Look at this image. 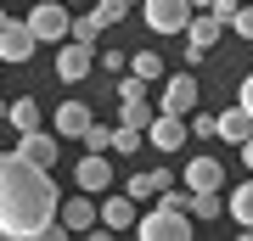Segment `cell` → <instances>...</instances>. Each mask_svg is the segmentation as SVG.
<instances>
[{
    "instance_id": "cell-24",
    "label": "cell",
    "mask_w": 253,
    "mask_h": 241,
    "mask_svg": "<svg viewBox=\"0 0 253 241\" xmlns=\"http://www.w3.org/2000/svg\"><path fill=\"white\" fill-rule=\"evenodd\" d=\"M101 34H107V23H101L96 11H84V17H73V39H84V45H96Z\"/></svg>"
},
{
    "instance_id": "cell-10",
    "label": "cell",
    "mask_w": 253,
    "mask_h": 241,
    "mask_svg": "<svg viewBox=\"0 0 253 241\" xmlns=\"http://www.w3.org/2000/svg\"><path fill=\"white\" fill-rule=\"evenodd\" d=\"M146 140H152L158 152H180V146L191 140V118H180V112H158L152 129H146Z\"/></svg>"
},
{
    "instance_id": "cell-32",
    "label": "cell",
    "mask_w": 253,
    "mask_h": 241,
    "mask_svg": "<svg viewBox=\"0 0 253 241\" xmlns=\"http://www.w3.org/2000/svg\"><path fill=\"white\" fill-rule=\"evenodd\" d=\"M236 6H242V0H214V11H219V17H236Z\"/></svg>"
},
{
    "instance_id": "cell-22",
    "label": "cell",
    "mask_w": 253,
    "mask_h": 241,
    "mask_svg": "<svg viewBox=\"0 0 253 241\" xmlns=\"http://www.w3.org/2000/svg\"><path fill=\"white\" fill-rule=\"evenodd\" d=\"M129 73H141L146 84H158V79H163V56H158V51H141V56H129Z\"/></svg>"
},
{
    "instance_id": "cell-7",
    "label": "cell",
    "mask_w": 253,
    "mask_h": 241,
    "mask_svg": "<svg viewBox=\"0 0 253 241\" xmlns=\"http://www.w3.org/2000/svg\"><path fill=\"white\" fill-rule=\"evenodd\" d=\"M90 68H96V45H84V39H62L56 45V79L62 84L90 79Z\"/></svg>"
},
{
    "instance_id": "cell-19",
    "label": "cell",
    "mask_w": 253,
    "mask_h": 241,
    "mask_svg": "<svg viewBox=\"0 0 253 241\" xmlns=\"http://www.w3.org/2000/svg\"><path fill=\"white\" fill-rule=\"evenodd\" d=\"M225 207H231V219L242 224V230H253V179H242V185L225 197Z\"/></svg>"
},
{
    "instance_id": "cell-27",
    "label": "cell",
    "mask_w": 253,
    "mask_h": 241,
    "mask_svg": "<svg viewBox=\"0 0 253 241\" xmlns=\"http://www.w3.org/2000/svg\"><path fill=\"white\" fill-rule=\"evenodd\" d=\"M191 135L197 140H214L219 135V112H191Z\"/></svg>"
},
{
    "instance_id": "cell-8",
    "label": "cell",
    "mask_w": 253,
    "mask_h": 241,
    "mask_svg": "<svg viewBox=\"0 0 253 241\" xmlns=\"http://www.w3.org/2000/svg\"><path fill=\"white\" fill-rule=\"evenodd\" d=\"M73 185H79V191H90V197L113 191V163H107V152H84L79 163H73Z\"/></svg>"
},
{
    "instance_id": "cell-12",
    "label": "cell",
    "mask_w": 253,
    "mask_h": 241,
    "mask_svg": "<svg viewBox=\"0 0 253 241\" xmlns=\"http://www.w3.org/2000/svg\"><path fill=\"white\" fill-rule=\"evenodd\" d=\"M51 124H56V135H62V140H84V135H90V124H96V112L84 107V101H62V107L51 112Z\"/></svg>"
},
{
    "instance_id": "cell-33",
    "label": "cell",
    "mask_w": 253,
    "mask_h": 241,
    "mask_svg": "<svg viewBox=\"0 0 253 241\" xmlns=\"http://www.w3.org/2000/svg\"><path fill=\"white\" fill-rule=\"evenodd\" d=\"M242 163H248V174H253V135L242 140Z\"/></svg>"
},
{
    "instance_id": "cell-17",
    "label": "cell",
    "mask_w": 253,
    "mask_h": 241,
    "mask_svg": "<svg viewBox=\"0 0 253 241\" xmlns=\"http://www.w3.org/2000/svg\"><path fill=\"white\" fill-rule=\"evenodd\" d=\"M248 135H253V112L242 107V101H236V107H225V112H219V140H231V146H242Z\"/></svg>"
},
{
    "instance_id": "cell-26",
    "label": "cell",
    "mask_w": 253,
    "mask_h": 241,
    "mask_svg": "<svg viewBox=\"0 0 253 241\" xmlns=\"http://www.w3.org/2000/svg\"><path fill=\"white\" fill-rule=\"evenodd\" d=\"M113 129H118V124H90V135H84V152H113Z\"/></svg>"
},
{
    "instance_id": "cell-13",
    "label": "cell",
    "mask_w": 253,
    "mask_h": 241,
    "mask_svg": "<svg viewBox=\"0 0 253 241\" xmlns=\"http://www.w3.org/2000/svg\"><path fill=\"white\" fill-rule=\"evenodd\" d=\"M96 224H101V202L90 191H73L68 207H62V230H96Z\"/></svg>"
},
{
    "instance_id": "cell-5",
    "label": "cell",
    "mask_w": 253,
    "mask_h": 241,
    "mask_svg": "<svg viewBox=\"0 0 253 241\" xmlns=\"http://www.w3.org/2000/svg\"><path fill=\"white\" fill-rule=\"evenodd\" d=\"M191 0H141V17H146V28L163 39V34H186V23H191Z\"/></svg>"
},
{
    "instance_id": "cell-36",
    "label": "cell",
    "mask_w": 253,
    "mask_h": 241,
    "mask_svg": "<svg viewBox=\"0 0 253 241\" xmlns=\"http://www.w3.org/2000/svg\"><path fill=\"white\" fill-rule=\"evenodd\" d=\"M129 6H141V0H129Z\"/></svg>"
},
{
    "instance_id": "cell-20",
    "label": "cell",
    "mask_w": 253,
    "mask_h": 241,
    "mask_svg": "<svg viewBox=\"0 0 253 241\" xmlns=\"http://www.w3.org/2000/svg\"><path fill=\"white\" fill-rule=\"evenodd\" d=\"M152 118H158V107L146 96H135V101H118V124H135V129H152Z\"/></svg>"
},
{
    "instance_id": "cell-18",
    "label": "cell",
    "mask_w": 253,
    "mask_h": 241,
    "mask_svg": "<svg viewBox=\"0 0 253 241\" xmlns=\"http://www.w3.org/2000/svg\"><path fill=\"white\" fill-rule=\"evenodd\" d=\"M6 124L17 129V135L40 129V124H45V118H40V101H34V96H17V101H11V118H6Z\"/></svg>"
},
{
    "instance_id": "cell-35",
    "label": "cell",
    "mask_w": 253,
    "mask_h": 241,
    "mask_svg": "<svg viewBox=\"0 0 253 241\" xmlns=\"http://www.w3.org/2000/svg\"><path fill=\"white\" fill-rule=\"evenodd\" d=\"M68 6H84V0H68Z\"/></svg>"
},
{
    "instance_id": "cell-23",
    "label": "cell",
    "mask_w": 253,
    "mask_h": 241,
    "mask_svg": "<svg viewBox=\"0 0 253 241\" xmlns=\"http://www.w3.org/2000/svg\"><path fill=\"white\" fill-rule=\"evenodd\" d=\"M141 135H146V129H135V124H118V129H113V152H118V157L141 152Z\"/></svg>"
},
{
    "instance_id": "cell-16",
    "label": "cell",
    "mask_w": 253,
    "mask_h": 241,
    "mask_svg": "<svg viewBox=\"0 0 253 241\" xmlns=\"http://www.w3.org/2000/svg\"><path fill=\"white\" fill-rule=\"evenodd\" d=\"M129 197L135 202H152V197H163V191H169V169H141V174H129Z\"/></svg>"
},
{
    "instance_id": "cell-14",
    "label": "cell",
    "mask_w": 253,
    "mask_h": 241,
    "mask_svg": "<svg viewBox=\"0 0 253 241\" xmlns=\"http://www.w3.org/2000/svg\"><path fill=\"white\" fill-rule=\"evenodd\" d=\"M135 197H129V191H107V197H101V230H135Z\"/></svg>"
},
{
    "instance_id": "cell-29",
    "label": "cell",
    "mask_w": 253,
    "mask_h": 241,
    "mask_svg": "<svg viewBox=\"0 0 253 241\" xmlns=\"http://www.w3.org/2000/svg\"><path fill=\"white\" fill-rule=\"evenodd\" d=\"M96 68H101V73H124L129 56H124V51H96Z\"/></svg>"
},
{
    "instance_id": "cell-1",
    "label": "cell",
    "mask_w": 253,
    "mask_h": 241,
    "mask_svg": "<svg viewBox=\"0 0 253 241\" xmlns=\"http://www.w3.org/2000/svg\"><path fill=\"white\" fill-rule=\"evenodd\" d=\"M56 213H62V197H56L51 169H40L28 157H6L0 163V230L11 241L51 236Z\"/></svg>"
},
{
    "instance_id": "cell-25",
    "label": "cell",
    "mask_w": 253,
    "mask_h": 241,
    "mask_svg": "<svg viewBox=\"0 0 253 241\" xmlns=\"http://www.w3.org/2000/svg\"><path fill=\"white\" fill-rule=\"evenodd\" d=\"M90 11H96V17H101V23L113 28V23H124V17H129V0H96Z\"/></svg>"
},
{
    "instance_id": "cell-3",
    "label": "cell",
    "mask_w": 253,
    "mask_h": 241,
    "mask_svg": "<svg viewBox=\"0 0 253 241\" xmlns=\"http://www.w3.org/2000/svg\"><path fill=\"white\" fill-rule=\"evenodd\" d=\"M34 45H40V34L28 28V17H6V11H0V62L23 68L28 56H34Z\"/></svg>"
},
{
    "instance_id": "cell-15",
    "label": "cell",
    "mask_w": 253,
    "mask_h": 241,
    "mask_svg": "<svg viewBox=\"0 0 253 241\" xmlns=\"http://www.w3.org/2000/svg\"><path fill=\"white\" fill-rule=\"evenodd\" d=\"M186 185L191 191H219V185H225V163H214V157H191L186 163Z\"/></svg>"
},
{
    "instance_id": "cell-31",
    "label": "cell",
    "mask_w": 253,
    "mask_h": 241,
    "mask_svg": "<svg viewBox=\"0 0 253 241\" xmlns=\"http://www.w3.org/2000/svg\"><path fill=\"white\" fill-rule=\"evenodd\" d=\"M236 101H242V107L253 112V73H248V79H242V84H236Z\"/></svg>"
},
{
    "instance_id": "cell-6",
    "label": "cell",
    "mask_w": 253,
    "mask_h": 241,
    "mask_svg": "<svg viewBox=\"0 0 253 241\" xmlns=\"http://www.w3.org/2000/svg\"><path fill=\"white\" fill-rule=\"evenodd\" d=\"M28 28L40 34V45H62V39H73L68 0H45V6H34V11H28Z\"/></svg>"
},
{
    "instance_id": "cell-9",
    "label": "cell",
    "mask_w": 253,
    "mask_h": 241,
    "mask_svg": "<svg viewBox=\"0 0 253 241\" xmlns=\"http://www.w3.org/2000/svg\"><path fill=\"white\" fill-rule=\"evenodd\" d=\"M197 101H203L197 79H191V73H174V79L163 84V101H158V112H180V118H191V112H197Z\"/></svg>"
},
{
    "instance_id": "cell-2",
    "label": "cell",
    "mask_w": 253,
    "mask_h": 241,
    "mask_svg": "<svg viewBox=\"0 0 253 241\" xmlns=\"http://www.w3.org/2000/svg\"><path fill=\"white\" fill-rule=\"evenodd\" d=\"M135 230L146 241H191V213L174 207V202H158V207H146V213L135 219Z\"/></svg>"
},
{
    "instance_id": "cell-21",
    "label": "cell",
    "mask_w": 253,
    "mask_h": 241,
    "mask_svg": "<svg viewBox=\"0 0 253 241\" xmlns=\"http://www.w3.org/2000/svg\"><path fill=\"white\" fill-rule=\"evenodd\" d=\"M219 213H231L225 207V197H219V191H197V197H191V219H219Z\"/></svg>"
},
{
    "instance_id": "cell-11",
    "label": "cell",
    "mask_w": 253,
    "mask_h": 241,
    "mask_svg": "<svg viewBox=\"0 0 253 241\" xmlns=\"http://www.w3.org/2000/svg\"><path fill=\"white\" fill-rule=\"evenodd\" d=\"M56 152H62V135H56V129H51V135H45V129H28L11 157H28V163H40V169H51Z\"/></svg>"
},
{
    "instance_id": "cell-34",
    "label": "cell",
    "mask_w": 253,
    "mask_h": 241,
    "mask_svg": "<svg viewBox=\"0 0 253 241\" xmlns=\"http://www.w3.org/2000/svg\"><path fill=\"white\" fill-rule=\"evenodd\" d=\"M191 6H197V11H208V6H214V0H191Z\"/></svg>"
},
{
    "instance_id": "cell-30",
    "label": "cell",
    "mask_w": 253,
    "mask_h": 241,
    "mask_svg": "<svg viewBox=\"0 0 253 241\" xmlns=\"http://www.w3.org/2000/svg\"><path fill=\"white\" fill-rule=\"evenodd\" d=\"M135 96H146V79H141V73H129V79L118 84V101H135Z\"/></svg>"
},
{
    "instance_id": "cell-4",
    "label": "cell",
    "mask_w": 253,
    "mask_h": 241,
    "mask_svg": "<svg viewBox=\"0 0 253 241\" xmlns=\"http://www.w3.org/2000/svg\"><path fill=\"white\" fill-rule=\"evenodd\" d=\"M225 28H231V17H219L214 6L197 11V17L186 23V62H203V56L219 45V34H225Z\"/></svg>"
},
{
    "instance_id": "cell-28",
    "label": "cell",
    "mask_w": 253,
    "mask_h": 241,
    "mask_svg": "<svg viewBox=\"0 0 253 241\" xmlns=\"http://www.w3.org/2000/svg\"><path fill=\"white\" fill-rule=\"evenodd\" d=\"M231 34H242V39L253 45V6H248V0L236 6V17H231Z\"/></svg>"
}]
</instances>
